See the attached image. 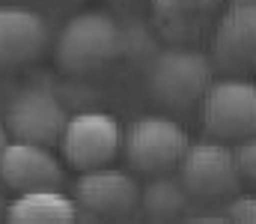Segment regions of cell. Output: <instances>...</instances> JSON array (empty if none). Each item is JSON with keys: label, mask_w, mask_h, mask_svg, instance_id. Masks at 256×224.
<instances>
[{"label": "cell", "mask_w": 256, "mask_h": 224, "mask_svg": "<svg viewBox=\"0 0 256 224\" xmlns=\"http://www.w3.org/2000/svg\"><path fill=\"white\" fill-rule=\"evenodd\" d=\"M232 149H236V164H238L242 185H248V188L256 191V135L238 141Z\"/></svg>", "instance_id": "cell-15"}, {"label": "cell", "mask_w": 256, "mask_h": 224, "mask_svg": "<svg viewBox=\"0 0 256 224\" xmlns=\"http://www.w3.org/2000/svg\"><path fill=\"white\" fill-rule=\"evenodd\" d=\"M48 24L39 12L21 6H0V72L21 69L39 60L48 48Z\"/></svg>", "instance_id": "cell-11"}, {"label": "cell", "mask_w": 256, "mask_h": 224, "mask_svg": "<svg viewBox=\"0 0 256 224\" xmlns=\"http://www.w3.org/2000/svg\"><path fill=\"white\" fill-rule=\"evenodd\" d=\"M114 3H128V0H114Z\"/></svg>", "instance_id": "cell-19"}, {"label": "cell", "mask_w": 256, "mask_h": 224, "mask_svg": "<svg viewBox=\"0 0 256 224\" xmlns=\"http://www.w3.org/2000/svg\"><path fill=\"white\" fill-rule=\"evenodd\" d=\"M224 0H152V21L176 45H191Z\"/></svg>", "instance_id": "cell-12"}, {"label": "cell", "mask_w": 256, "mask_h": 224, "mask_svg": "<svg viewBox=\"0 0 256 224\" xmlns=\"http://www.w3.org/2000/svg\"><path fill=\"white\" fill-rule=\"evenodd\" d=\"M6 129L12 141H30L42 147H60L68 114L51 90L27 87L6 108Z\"/></svg>", "instance_id": "cell-8"}, {"label": "cell", "mask_w": 256, "mask_h": 224, "mask_svg": "<svg viewBox=\"0 0 256 224\" xmlns=\"http://www.w3.org/2000/svg\"><path fill=\"white\" fill-rule=\"evenodd\" d=\"M214 60L194 45H170L146 69V93L167 114H191L214 84Z\"/></svg>", "instance_id": "cell-1"}, {"label": "cell", "mask_w": 256, "mask_h": 224, "mask_svg": "<svg viewBox=\"0 0 256 224\" xmlns=\"http://www.w3.org/2000/svg\"><path fill=\"white\" fill-rule=\"evenodd\" d=\"M122 51V30L108 12H78L66 21L54 42V63L72 78L104 72Z\"/></svg>", "instance_id": "cell-2"}, {"label": "cell", "mask_w": 256, "mask_h": 224, "mask_svg": "<svg viewBox=\"0 0 256 224\" xmlns=\"http://www.w3.org/2000/svg\"><path fill=\"white\" fill-rule=\"evenodd\" d=\"M78 203L74 197L63 194L60 188H39V191H24L6 206V221L15 224H68L78 218Z\"/></svg>", "instance_id": "cell-13"}, {"label": "cell", "mask_w": 256, "mask_h": 224, "mask_svg": "<svg viewBox=\"0 0 256 224\" xmlns=\"http://www.w3.org/2000/svg\"><path fill=\"white\" fill-rule=\"evenodd\" d=\"M200 120L214 141L238 144L256 135V81L238 75L214 81L200 105Z\"/></svg>", "instance_id": "cell-4"}, {"label": "cell", "mask_w": 256, "mask_h": 224, "mask_svg": "<svg viewBox=\"0 0 256 224\" xmlns=\"http://www.w3.org/2000/svg\"><path fill=\"white\" fill-rule=\"evenodd\" d=\"M224 218L256 224V194H242V191L232 194V200L224 206Z\"/></svg>", "instance_id": "cell-16"}, {"label": "cell", "mask_w": 256, "mask_h": 224, "mask_svg": "<svg viewBox=\"0 0 256 224\" xmlns=\"http://www.w3.org/2000/svg\"><path fill=\"white\" fill-rule=\"evenodd\" d=\"M12 138H9V129H6V123H0V152L6 149V144H9Z\"/></svg>", "instance_id": "cell-17"}, {"label": "cell", "mask_w": 256, "mask_h": 224, "mask_svg": "<svg viewBox=\"0 0 256 224\" xmlns=\"http://www.w3.org/2000/svg\"><path fill=\"white\" fill-rule=\"evenodd\" d=\"M6 206H9V200H6V194H3V182H0V218H6Z\"/></svg>", "instance_id": "cell-18"}, {"label": "cell", "mask_w": 256, "mask_h": 224, "mask_svg": "<svg viewBox=\"0 0 256 224\" xmlns=\"http://www.w3.org/2000/svg\"><path fill=\"white\" fill-rule=\"evenodd\" d=\"M212 60L218 69L238 78H256V3L226 9L212 33Z\"/></svg>", "instance_id": "cell-9"}, {"label": "cell", "mask_w": 256, "mask_h": 224, "mask_svg": "<svg viewBox=\"0 0 256 224\" xmlns=\"http://www.w3.org/2000/svg\"><path fill=\"white\" fill-rule=\"evenodd\" d=\"M188 147H191L188 132L173 117H164V114H149L134 120L122 138V155L128 167L146 176L179 170Z\"/></svg>", "instance_id": "cell-3"}, {"label": "cell", "mask_w": 256, "mask_h": 224, "mask_svg": "<svg viewBox=\"0 0 256 224\" xmlns=\"http://www.w3.org/2000/svg\"><path fill=\"white\" fill-rule=\"evenodd\" d=\"M0 182L15 194L39 188H63L66 167L51 152V147L30 141H9L0 152Z\"/></svg>", "instance_id": "cell-10"}, {"label": "cell", "mask_w": 256, "mask_h": 224, "mask_svg": "<svg viewBox=\"0 0 256 224\" xmlns=\"http://www.w3.org/2000/svg\"><path fill=\"white\" fill-rule=\"evenodd\" d=\"M179 179L185 182L191 200L200 203H218L224 197H232L242 191V176L236 164V149L226 147V141H196L188 147Z\"/></svg>", "instance_id": "cell-5"}, {"label": "cell", "mask_w": 256, "mask_h": 224, "mask_svg": "<svg viewBox=\"0 0 256 224\" xmlns=\"http://www.w3.org/2000/svg\"><path fill=\"white\" fill-rule=\"evenodd\" d=\"M140 182L128 170L92 167L74 179V203L92 218H128L140 212Z\"/></svg>", "instance_id": "cell-7"}, {"label": "cell", "mask_w": 256, "mask_h": 224, "mask_svg": "<svg viewBox=\"0 0 256 224\" xmlns=\"http://www.w3.org/2000/svg\"><path fill=\"white\" fill-rule=\"evenodd\" d=\"M188 188L173 173L149 176V182L140 188V212L152 221H173L188 212Z\"/></svg>", "instance_id": "cell-14"}, {"label": "cell", "mask_w": 256, "mask_h": 224, "mask_svg": "<svg viewBox=\"0 0 256 224\" xmlns=\"http://www.w3.org/2000/svg\"><path fill=\"white\" fill-rule=\"evenodd\" d=\"M122 129L110 114L102 111H84L68 117L66 132L60 138L63 161L74 170H92L108 167L122 152Z\"/></svg>", "instance_id": "cell-6"}]
</instances>
